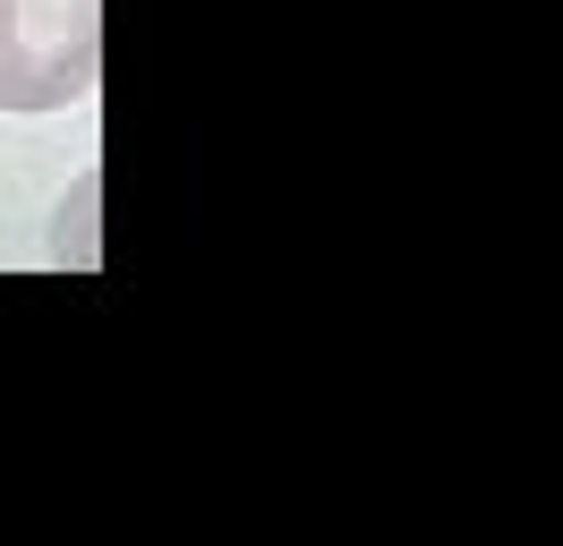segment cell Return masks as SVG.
Here are the masks:
<instances>
[{
  "label": "cell",
  "instance_id": "cell-1",
  "mask_svg": "<svg viewBox=\"0 0 563 546\" xmlns=\"http://www.w3.org/2000/svg\"><path fill=\"white\" fill-rule=\"evenodd\" d=\"M103 77V0H0V111H69Z\"/></svg>",
  "mask_w": 563,
  "mask_h": 546
}]
</instances>
